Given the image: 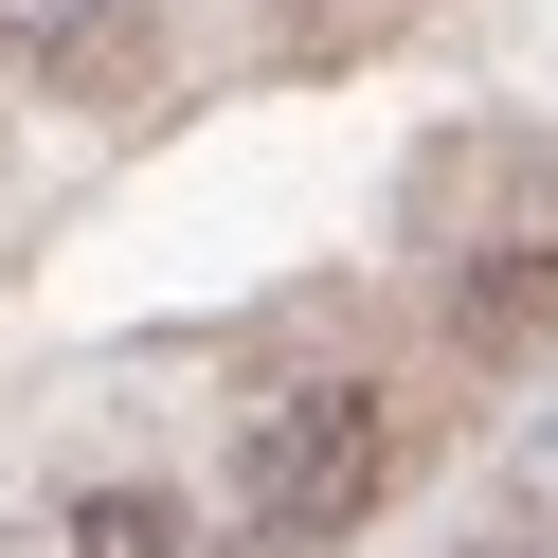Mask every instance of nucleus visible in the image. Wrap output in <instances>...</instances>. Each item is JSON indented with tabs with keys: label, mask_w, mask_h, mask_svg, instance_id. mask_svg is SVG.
I'll use <instances>...</instances> for the list:
<instances>
[{
	"label": "nucleus",
	"mask_w": 558,
	"mask_h": 558,
	"mask_svg": "<svg viewBox=\"0 0 558 558\" xmlns=\"http://www.w3.org/2000/svg\"><path fill=\"white\" fill-rule=\"evenodd\" d=\"M378 486H397V397H378V378H270V397L234 414L217 522L253 558H325V541L378 522Z\"/></svg>",
	"instance_id": "obj_1"
},
{
	"label": "nucleus",
	"mask_w": 558,
	"mask_h": 558,
	"mask_svg": "<svg viewBox=\"0 0 558 558\" xmlns=\"http://www.w3.org/2000/svg\"><path fill=\"white\" fill-rule=\"evenodd\" d=\"M450 342H469L486 378H522V361H558V234H522V253H486L469 289H450Z\"/></svg>",
	"instance_id": "obj_2"
},
{
	"label": "nucleus",
	"mask_w": 558,
	"mask_h": 558,
	"mask_svg": "<svg viewBox=\"0 0 558 558\" xmlns=\"http://www.w3.org/2000/svg\"><path fill=\"white\" fill-rule=\"evenodd\" d=\"M73 558H181V505H162V486H90V505H73Z\"/></svg>",
	"instance_id": "obj_3"
},
{
	"label": "nucleus",
	"mask_w": 558,
	"mask_h": 558,
	"mask_svg": "<svg viewBox=\"0 0 558 558\" xmlns=\"http://www.w3.org/2000/svg\"><path fill=\"white\" fill-rule=\"evenodd\" d=\"M73 19H109V0H0V37H73Z\"/></svg>",
	"instance_id": "obj_4"
},
{
	"label": "nucleus",
	"mask_w": 558,
	"mask_h": 558,
	"mask_svg": "<svg viewBox=\"0 0 558 558\" xmlns=\"http://www.w3.org/2000/svg\"><path fill=\"white\" fill-rule=\"evenodd\" d=\"M522 558H558V522H541V541H522Z\"/></svg>",
	"instance_id": "obj_5"
}]
</instances>
